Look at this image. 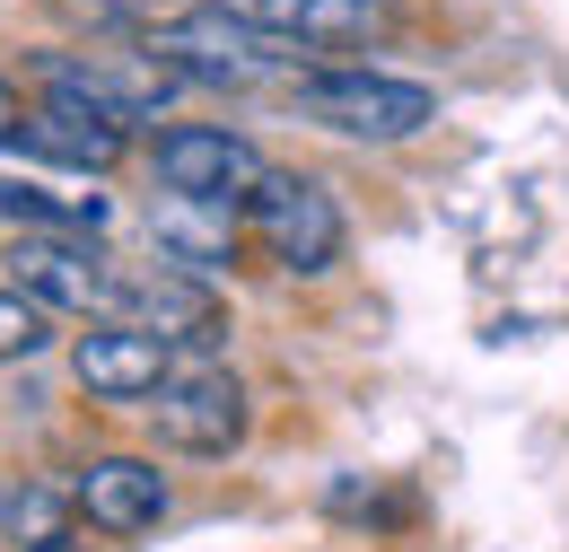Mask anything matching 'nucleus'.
<instances>
[{
    "label": "nucleus",
    "mask_w": 569,
    "mask_h": 552,
    "mask_svg": "<svg viewBox=\"0 0 569 552\" xmlns=\"http://www.w3.org/2000/svg\"><path fill=\"white\" fill-rule=\"evenodd\" d=\"M114 325H141L167 351H211L228 334V307L202 273H176V264H149V273H123L114 289Z\"/></svg>",
    "instance_id": "obj_6"
},
{
    "label": "nucleus",
    "mask_w": 569,
    "mask_h": 552,
    "mask_svg": "<svg viewBox=\"0 0 569 552\" xmlns=\"http://www.w3.org/2000/svg\"><path fill=\"white\" fill-rule=\"evenodd\" d=\"M246 219L254 237L272 246L281 273H333L342 264V210L316 176H289V167H263V185L246 194Z\"/></svg>",
    "instance_id": "obj_3"
},
{
    "label": "nucleus",
    "mask_w": 569,
    "mask_h": 552,
    "mask_svg": "<svg viewBox=\"0 0 569 552\" xmlns=\"http://www.w3.org/2000/svg\"><path fill=\"white\" fill-rule=\"evenodd\" d=\"M71 500L97 535H141V526L167 518V474L149 456H97V465L71 474Z\"/></svg>",
    "instance_id": "obj_11"
},
{
    "label": "nucleus",
    "mask_w": 569,
    "mask_h": 552,
    "mask_svg": "<svg viewBox=\"0 0 569 552\" xmlns=\"http://www.w3.org/2000/svg\"><path fill=\"white\" fill-rule=\"evenodd\" d=\"M149 237H158V255L176 264V273H211V264H228L237 255V210L219 203H167L149 210Z\"/></svg>",
    "instance_id": "obj_13"
},
{
    "label": "nucleus",
    "mask_w": 569,
    "mask_h": 552,
    "mask_svg": "<svg viewBox=\"0 0 569 552\" xmlns=\"http://www.w3.org/2000/svg\"><path fill=\"white\" fill-rule=\"evenodd\" d=\"M0 219H18L27 237H97L106 228V194H53V185L0 176Z\"/></svg>",
    "instance_id": "obj_14"
},
{
    "label": "nucleus",
    "mask_w": 569,
    "mask_h": 552,
    "mask_svg": "<svg viewBox=\"0 0 569 552\" xmlns=\"http://www.w3.org/2000/svg\"><path fill=\"white\" fill-rule=\"evenodd\" d=\"M298 115L316 124V132H342V140H412L429 132V115H438V97H429L421 79H395V70H316V79H298Z\"/></svg>",
    "instance_id": "obj_2"
},
{
    "label": "nucleus",
    "mask_w": 569,
    "mask_h": 552,
    "mask_svg": "<svg viewBox=\"0 0 569 552\" xmlns=\"http://www.w3.org/2000/svg\"><path fill=\"white\" fill-rule=\"evenodd\" d=\"M79 500L71 483H18V491H0V535L18 552H36V544H53L62 535V518H71Z\"/></svg>",
    "instance_id": "obj_15"
},
{
    "label": "nucleus",
    "mask_w": 569,
    "mask_h": 552,
    "mask_svg": "<svg viewBox=\"0 0 569 552\" xmlns=\"http://www.w3.org/2000/svg\"><path fill=\"white\" fill-rule=\"evenodd\" d=\"M36 88H62V97H88V106L114 115V124H141L184 79L141 45V53H44V62H36Z\"/></svg>",
    "instance_id": "obj_7"
},
{
    "label": "nucleus",
    "mask_w": 569,
    "mask_h": 552,
    "mask_svg": "<svg viewBox=\"0 0 569 552\" xmlns=\"http://www.w3.org/2000/svg\"><path fill=\"white\" fill-rule=\"evenodd\" d=\"M53 343V307H36L27 289H0V359H36Z\"/></svg>",
    "instance_id": "obj_16"
},
{
    "label": "nucleus",
    "mask_w": 569,
    "mask_h": 552,
    "mask_svg": "<svg viewBox=\"0 0 569 552\" xmlns=\"http://www.w3.org/2000/svg\"><path fill=\"white\" fill-rule=\"evenodd\" d=\"M71 377L88 386V395H106V404H149V395L176 377V359H167V343H158V334L97 316V325L71 343Z\"/></svg>",
    "instance_id": "obj_9"
},
{
    "label": "nucleus",
    "mask_w": 569,
    "mask_h": 552,
    "mask_svg": "<svg viewBox=\"0 0 569 552\" xmlns=\"http://www.w3.org/2000/svg\"><path fill=\"white\" fill-rule=\"evenodd\" d=\"M149 430L167 438V447H184V456H228L237 438H246V386L228 377V368H176L158 395H149Z\"/></svg>",
    "instance_id": "obj_8"
},
{
    "label": "nucleus",
    "mask_w": 569,
    "mask_h": 552,
    "mask_svg": "<svg viewBox=\"0 0 569 552\" xmlns=\"http://www.w3.org/2000/svg\"><path fill=\"white\" fill-rule=\"evenodd\" d=\"M18 149L53 158V167H79V176H106V167L132 149V124L97 115L88 97H62V88H44V97L27 106V132H18Z\"/></svg>",
    "instance_id": "obj_10"
},
{
    "label": "nucleus",
    "mask_w": 569,
    "mask_h": 552,
    "mask_svg": "<svg viewBox=\"0 0 569 552\" xmlns=\"http://www.w3.org/2000/svg\"><path fill=\"white\" fill-rule=\"evenodd\" d=\"M149 53L176 70V79H193V88H263V79H281V70L298 62V45H281L272 27H254V18L228 9V0H202V9L158 18V27H149Z\"/></svg>",
    "instance_id": "obj_1"
},
{
    "label": "nucleus",
    "mask_w": 569,
    "mask_h": 552,
    "mask_svg": "<svg viewBox=\"0 0 569 552\" xmlns=\"http://www.w3.org/2000/svg\"><path fill=\"white\" fill-rule=\"evenodd\" d=\"M27 132V106H18V88H9V79H0V149H9V140Z\"/></svg>",
    "instance_id": "obj_17"
},
{
    "label": "nucleus",
    "mask_w": 569,
    "mask_h": 552,
    "mask_svg": "<svg viewBox=\"0 0 569 552\" xmlns=\"http://www.w3.org/2000/svg\"><path fill=\"white\" fill-rule=\"evenodd\" d=\"M149 167H158V185L176 203H219V210H246V194L263 185V149L246 132H228V124H176V132H158Z\"/></svg>",
    "instance_id": "obj_4"
},
{
    "label": "nucleus",
    "mask_w": 569,
    "mask_h": 552,
    "mask_svg": "<svg viewBox=\"0 0 569 552\" xmlns=\"http://www.w3.org/2000/svg\"><path fill=\"white\" fill-rule=\"evenodd\" d=\"M9 289H27L36 307H53V316H114V289L123 273L106 264V246L97 237H18L9 246Z\"/></svg>",
    "instance_id": "obj_5"
},
{
    "label": "nucleus",
    "mask_w": 569,
    "mask_h": 552,
    "mask_svg": "<svg viewBox=\"0 0 569 552\" xmlns=\"http://www.w3.org/2000/svg\"><path fill=\"white\" fill-rule=\"evenodd\" d=\"M36 552H88V544H79V535H53V544H36Z\"/></svg>",
    "instance_id": "obj_18"
},
{
    "label": "nucleus",
    "mask_w": 569,
    "mask_h": 552,
    "mask_svg": "<svg viewBox=\"0 0 569 552\" xmlns=\"http://www.w3.org/2000/svg\"><path fill=\"white\" fill-rule=\"evenodd\" d=\"M254 27H272L281 45H307V53H333V45H368L395 0H237Z\"/></svg>",
    "instance_id": "obj_12"
}]
</instances>
